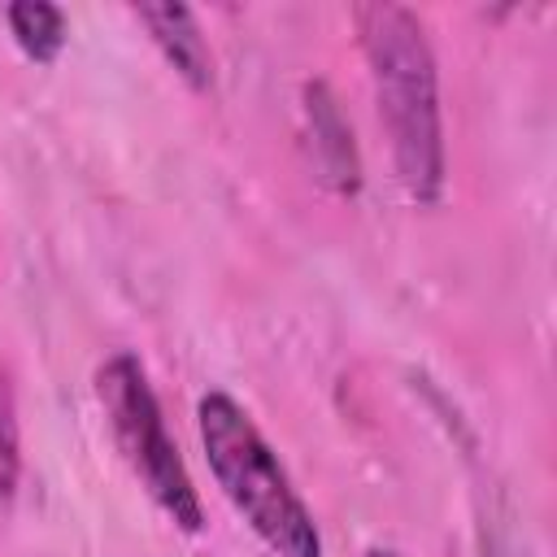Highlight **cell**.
<instances>
[{"mask_svg": "<svg viewBox=\"0 0 557 557\" xmlns=\"http://www.w3.org/2000/svg\"><path fill=\"white\" fill-rule=\"evenodd\" d=\"M9 35L13 44L35 61V65H52L65 48V13L48 0H17L4 9Z\"/></svg>", "mask_w": 557, "mask_h": 557, "instance_id": "obj_6", "label": "cell"}, {"mask_svg": "<svg viewBox=\"0 0 557 557\" xmlns=\"http://www.w3.org/2000/svg\"><path fill=\"white\" fill-rule=\"evenodd\" d=\"M131 13L139 17V26L157 44V52L170 61V70L191 91L213 87V52H209V39L187 4H135Z\"/></svg>", "mask_w": 557, "mask_h": 557, "instance_id": "obj_4", "label": "cell"}, {"mask_svg": "<svg viewBox=\"0 0 557 557\" xmlns=\"http://www.w3.org/2000/svg\"><path fill=\"white\" fill-rule=\"evenodd\" d=\"M305 122H309V139H313V161L322 170V178L335 191H357L361 183V161L352 148V131L335 104V96L326 91V83H309L305 87Z\"/></svg>", "mask_w": 557, "mask_h": 557, "instance_id": "obj_5", "label": "cell"}, {"mask_svg": "<svg viewBox=\"0 0 557 557\" xmlns=\"http://www.w3.org/2000/svg\"><path fill=\"white\" fill-rule=\"evenodd\" d=\"M361 52L374 83L379 122L387 131L396 183L413 205L444 196V113L440 70L426 26L405 4H357L352 9Z\"/></svg>", "mask_w": 557, "mask_h": 557, "instance_id": "obj_1", "label": "cell"}, {"mask_svg": "<svg viewBox=\"0 0 557 557\" xmlns=\"http://www.w3.org/2000/svg\"><path fill=\"white\" fill-rule=\"evenodd\" d=\"M96 400L104 413V426L113 435V448L148 492V500L187 535L205 531V505L187 474V461L165 426L161 400L148 383V370L131 352H113L96 370Z\"/></svg>", "mask_w": 557, "mask_h": 557, "instance_id": "obj_3", "label": "cell"}, {"mask_svg": "<svg viewBox=\"0 0 557 557\" xmlns=\"http://www.w3.org/2000/svg\"><path fill=\"white\" fill-rule=\"evenodd\" d=\"M22 479V418H17V387L13 370L0 361V522L13 513Z\"/></svg>", "mask_w": 557, "mask_h": 557, "instance_id": "obj_7", "label": "cell"}, {"mask_svg": "<svg viewBox=\"0 0 557 557\" xmlns=\"http://www.w3.org/2000/svg\"><path fill=\"white\" fill-rule=\"evenodd\" d=\"M196 426L213 483L252 527V535L274 557H322L318 522L248 409L226 392H205L196 405Z\"/></svg>", "mask_w": 557, "mask_h": 557, "instance_id": "obj_2", "label": "cell"}, {"mask_svg": "<svg viewBox=\"0 0 557 557\" xmlns=\"http://www.w3.org/2000/svg\"><path fill=\"white\" fill-rule=\"evenodd\" d=\"M366 557H400L396 548H366Z\"/></svg>", "mask_w": 557, "mask_h": 557, "instance_id": "obj_8", "label": "cell"}]
</instances>
